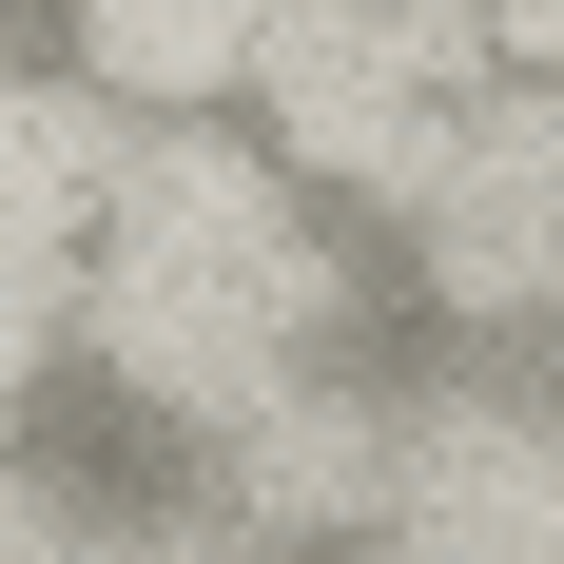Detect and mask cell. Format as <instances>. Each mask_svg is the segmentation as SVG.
Here are the masks:
<instances>
[{
	"label": "cell",
	"instance_id": "obj_2",
	"mask_svg": "<svg viewBox=\"0 0 564 564\" xmlns=\"http://www.w3.org/2000/svg\"><path fill=\"white\" fill-rule=\"evenodd\" d=\"M117 195V98H0V253H78Z\"/></svg>",
	"mask_w": 564,
	"mask_h": 564
},
{
	"label": "cell",
	"instance_id": "obj_1",
	"mask_svg": "<svg viewBox=\"0 0 564 564\" xmlns=\"http://www.w3.org/2000/svg\"><path fill=\"white\" fill-rule=\"evenodd\" d=\"M253 58V0H78V78L117 117H215Z\"/></svg>",
	"mask_w": 564,
	"mask_h": 564
}]
</instances>
